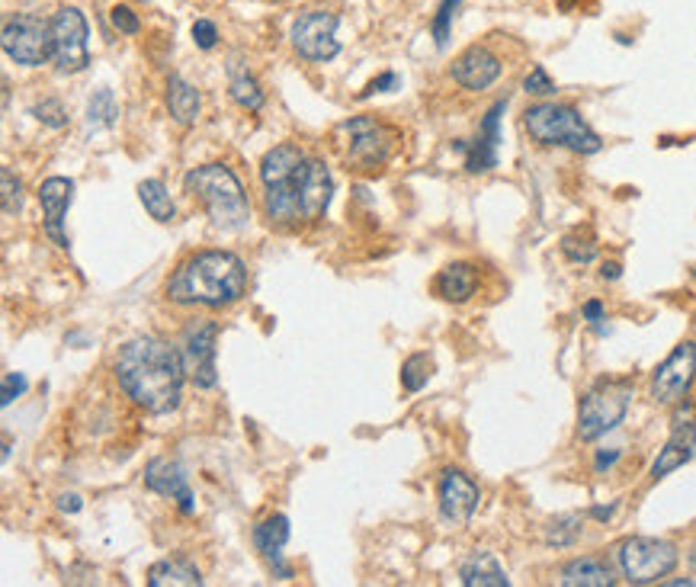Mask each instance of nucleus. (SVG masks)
<instances>
[{"label": "nucleus", "instance_id": "obj_40", "mask_svg": "<svg viewBox=\"0 0 696 587\" xmlns=\"http://www.w3.org/2000/svg\"><path fill=\"white\" fill-rule=\"evenodd\" d=\"M398 87H401V77H398L395 71H385V74H379L376 81L363 90V97H373V94H392V90H398Z\"/></svg>", "mask_w": 696, "mask_h": 587}, {"label": "nucleus", "instance_id": "obj_42", "mask_svg": "<svg viewBox=\"0 0 696 587\" xmlns=\"http://www.w3.org/2000/svg\"><path fill=\"white\" fill-rule=\"evenodd\" d=\"M58 507H61V511H65V514H77V511H81V507H84V501H81V494H61V498H58Z\"/></svg>", "mask_w": 696, "mask_h": 587}, {"label": "nucleus", "instance_id": "obj_10", "mask_svg": "<svg viewBox=\"0 0 696 587\" xmlns=\"http://www.w3.org/2000/svg\"><path fill=\"white\" fill-rule=\"evenodd\" d=\"M696 385V341H680L652 373V401L661 408L680 405Z\"/></svg>", "mask_w": 696, "mask_h": 587}, {"label": "nucleus", "instance_id": "obj_47", "mask_svg": "<svg viewBox=\"0 0 696 587\" xmlns=\"http://www.w3.org/2000/svg\"><path fill=\"white\" fill-rule=\"evenodd\" d=\"M559 7L568 13V10H575V0H559Z\"/></svg>", "mask_w": 696, "mask_h": 587}, {"label": "nucleus", "instance_id": "obj_25", "mask_svg": "<svg viewBox=\"0 0 696 587\" xmlns=\"http://www.w3.org/2000/svg\"><path fill=\"white\" fill-rule=\"evenodd\" d=\"M148 584L151 587H199L203 584V571H199L190 559H161L158 565L148 568Z\"/></svg>", "mask_w": 696, "mask_h": 587}, {"label": "nucleus", "instance_id": "obj_35", "mask_svg": "<svg viewBox=\"0 0 696 587\" xmlns=\"http://www.w3.org/2000/svg\"><path fill=\"white\" fill-rule=\"evenodd\" d=\"M0 180H4V215H17L23 206V183L17 180V174L4 167L0 171Z\"/></svg>", "mask_w": 696, "mask_h": 587}, {"label": "nucleus", "instance_id": "obj_44", "mask_svg": "<svg viewBox=\"0 0 696 587\" xmlns=\"http://www.w3.org/2000/svg\"><path fill=\"white\" fill-rule=\"evenodd\" d=\"M587 514H591L594 520H600V523H607V520L616 514V504H607V507H591V511H587Z\"/></svg>", "mask_w": 696, "mask_h": 587}, {"label": "nucleus", "instance_id": "obj_8", "mask_svg": "<svg viewBox=\"0 0 696 587\" xmlns=\"http://www.w3.org/2000/svg\"><path fill=\"white\" fill-rule=\"evenodd\" d=\"M680 562V552L671 539H658V536H626L620 546H616V568L620 575L636 584H661L671 575Z\"/></svg>", "mask_w": 696, "mask_h": 587}, {"label": "nucleus", "instance_id": "obj_48", "mask_svg": "<svg viewBox=\"0 0 696 587\" xmlns=\"http://www.w3.org/2000/svg\"><path fill=\"white\" fill-rule=\"evenodd\" d=\"M693 328H696V315H693Z\"/></svg>", "mask_w": 696, "mask_h": 587}, {"label": "nucleus", "instance_id": "obj_28", "mask_svg": "<svg viewBox=\"0 0 696 587\" xmlns=\"http://www.w3.org/2000/svg\"><path fill=\"white\" fill-rule=\"evenodd\" d=\"M119 119V103L110 87H100L87 103V129H113Z\"/></svg>", "mask_w": 696, "mask_h": 587}, {"label": "nucleus", "instance_id": "obj_13", "mask_svg": "<svg viewBox=\"0 0 696 587\" xmlns=\"http://www.w3.org/2000/svg\"><path fill=\"white\" fill-rule=\"evenodd\" d=\"M55 36V65L61 74H77L90 65L87 49V20L77 7H61L52 17Z\"/></svg>", "mask_w": 696, "mask_h": 587}, {"label": "nucleus", "instance_id": "obj_34", "mask_svg": "<svg viewBox=\"0 0 696 587\" xmlns=\"http://www.w3.org/2000/svg\"><path fill=\"white\" fill-rule=\"evenodd\" d=\"M555 90L559 87H555V81L543 65H536L527 77H523V94H530V97H552Z\"/></svg>", "mask_w": 696, "mask_h": 587}, {"label": "nucleus", "instance_id": "obj_38", "mask_svg": "<svg viewBox=\"0 0 696 587\" xmlns=\"http://www.w3.org/2000/svg\"><path fill=\"white\" fill-rule=\"evenodd\" d=\"M581 315H584V321L591 324L597 334H610V328L603 324V321H607V308H603L600 299H587L584 308H581Z\"/></svg>", "mask_w": 696, "mask_h": 587}, {"label": "nucleus", "instance_id": "obj_24", "mask_svg": "<svg viewBox=\"0 0 696 587\" xmlns=\"http://www.w3.org/2000/svg\"><path fill=\"white\" fill-rule=\"evenodd\" d=\"M459 581L466 587H507L510 578L491 552H475L459 565Z\"/></svg>", "mask_w": 696, "mask_h": 587}, {"label": "nucleus", "instance_id": "obj_20", "mask_svg": "<svg viewBox=\"0 0 696 587\" xmlns=\"http://www.w3.org/2000/svg\"><path fill=\"white\" fill-rule=\"evenodd\" d=\"M289 533H292V530H289V517H283V514L264 517V520H260L257 527H254V533H251L254 549L273 565V575L280 578V581L292 578L289 565H283V549H286V543H289Z\"/></svg>", "mask_w": 696, "mask_h": 587}, {"label": "nucleus", "instance_id": "obj_19", "mask_svg": "<svg viewBox=\"0 0 696 587\" xmlns=\"http://www.w3.org/2000/svg\"><path fill=\"white\" fill-rule=\"evenodd\" d=\"M74 199V180L68 177H49L39 187V206L45 215V235L52 238V244H58L61 251H68L71 238L65 235V215L71 209Z\"/></svg>", "mask_w": 696, "mask_h": 587}, {"label": "nucleus", "instance_id": "obj_9", "mask_svg": "<svg viewBox=\"0 0 696 587\" xmlns=\"http://www.w3.org/2000/svg\"><path fill=\"white\" fill-rule=\"evenodd\" d=\"M0 42H4L7 58L23 68H42L45 61L55 58L52 20H42L36 13H10Z\"/></svg>", "mask_w": 696, "mask_h": 587}, {"label": "nucleus", "instance_id": "obj_37", "mask_svg": "<svg viewBox=\"0 0 696 587\" xmlns=\"http://www.w3.org/2000/svg\"><path fill=\"white\" fill-rule=\"evenodd\" d=\"M26 389H29V382H26L23 373H4V385H0V405L10 408L20 395H26Z\"/></svg>", "mask_w": 696, "mask_h": 587}, {"label": "nucleus", "instance_id": "obj_16", "mask_svg": "<svg viewBox=\"0 0 696 587\" xmlns=\"http://www.w3.org/2000/svg\"><path fill=\"white\" fill-rule=\"evenodd\" d=\"M507 113V100H498L485 113L478 135L472 142H453L459 154H466V171L469 174H488L501 161V116Z\"/></svg>", "mask_w": 696, "mask_h": 587}, {"label": "nucleus", "instance_id": "obj_2", "mask_svg": "<svg viewBox=\"0 0 696 587\" xmlns=\"http://www.w3.org/2000/svg\"><path fill=\"white\" fill-rule=\"evenodd\" d=\"M113 376L119 389L148 414L177 411L183 401V385L190 379L183 353L161 337H135L122 344Z\"/></svg>", "mask_w": 696, "mask_h": 587}, {"label": "nucleus", "instance_id": "obj_33", "mask_svg": "<svg viewBox=\"0 0 696 587\" xmlns=\"http://www.w3.org/2000/svg\"><path fill=\"white\" fill-rule=\"evenodd\" d=\"M33 116L42 122V126H49V129H65L68 126V110H65V103L55 100V97H45L42 103L33 106Z\"/></svg>", "mask_w": 696, "mask_h": 587}, {"label": "nucleus", "instance_id": "obj_32", "mask_svg": "<svg viewBox=\"0 0 696 587\" xmlns=\"http://www.w3.org/2000/svg\"><path fill=\"white\" fill-rule=\"evenodd\" d=\"M462 0H440V7H437V17H433V39H437L440 49H446V42H450L453 36V17H456V10H459Z\"/></svg>", "mask_w": 696, "mask_h": 587}, {"label": "nucleus", "instance_id": "obj_22", "mask_svg": "<svg viewBox=\"0 0 696 587\" xmlns=\"http://www.w3.org/2000/svg\"><path fill=\"white\" fill-rule=\"evenodd\" d=\"M559 584H565V587H613L616 575H613L610 562L600 559V555H578V559L562 565Z\"/></svg>", "mask_w": 696, "mask_h": 587}, {"label": "nucleus", "instance_id": "obj_3", "mask_svg": "<svg viewBox=\"0 0 696 587\" xmlns=\"http://www.w3.org/2000/svg\"><path fill=\"white\" fill-rule=\"evenodd\" d=\"M247 292V267L231 251H196L167 276L164 296L174 305L225 308Z\"/></svg>", "mask_w": 696, "mask_h": 587}, {"label": "nucleus", "instance_id": "obj_23", "mask_svg": "<svg viewBox=\"0 0 696 587\" xmlns=\"http://www.w3.org/2000/svg\"><path fill=\"white\" fill-rule=\"evenodd\" d=\"M167 110H170V119H174L177 126H193V122L199 119V110H203V97H199V90L183 81L180 74H170V81H167Z\"/></svg>", "mask_w": 696, "mask_h": 587}, {"label": "nucleus", "instance_id": "obj_30", "mask_svg": "<svg viewBox=\"0 0 696 587\" xmlns=\"http://www.w3.org/2000/svg\"><path fill=\"white\" fill-rule=\"evenodd\" d=\"M433 376V360L427 357V353H411V357L401 363V385H405V392H421L424 385L430 382Z\"/></svg>", "mask_w": 696, "mask_h": 587}, {"label": "nucleus", "instance_id": "obj_15", "mask_svg": "<svg viewBox=\"0 0 696 587\" xmlns=\"http://www.w3.org/2000/svg\"><path fill=\"white\" fill-rule=\"evenodd\" d=\"M437 501H440V517L450 527H469V520L478 511L482 491L462 469H443L437 482Z\"/></svg>", "mask_w": 696, "mask_h": 587}, {"label": "nucleus", "instance_id": "obj_12", "mask_svg": "<svg viewBox=\"0 0 696 587\" xmlns=\"http://www.w3.org/2000/svg\"><path fill=\"white\" fill-rule=\"evenodd\" d=\"M337 26L340 20L328 10H305L296 17L289 29V42L296 49L299 58L312 61V65H321V61H331L340 52L337 42Z\"/></svg>", "mask_w": 696, "mask_h": 587}, {"label": "nucleus", "instance_id": "obj_17", "mask_svg": "<svg viewBox=\"0 0 696 587\" xmlns=\"http://www.w3.org/2000/svg\"><path fill=\"white\" fill-rule=\"evenodd\" d=\"M450 74H453V81H456L462 90L482 94V90H488V87H494V84L501 81L504 61H501L498 52L491 49V45L475 42V45H469V49L453 61Z\"/></svg>", "mask_w": 696, "mask_h": 587}, {"label": "nucleus", "instance_id": "obj_7", "mask_svg": "<svg viewBox=\"0 0 696 587\" xmlns=\"http://www.w3.org/2000/svg\"><path fill=\"white\" fill-rule=\"evenodd\" d=\"M636 398V379L629 376H603L581 395L578 405V440L594 443L613 434L626 421Z\"/></svg>", "mask_w": 696, "mask_h": 587}, {"label": "nucleus", "instance_id": "obj_26", "mask_svg": "<svg viewBox=\"0 0 696 587\" xmlns=\"http://www.w3.org/2000/svg\"><path fill=\"white\" fill-rule=\"evenodd\" d=\"M228 90H231V100L247 113H257L267 100L264 87L257 84V77L247 71V65H241V61H231L228 65Z\"/></svg>", "mask_w": 696, "mask_h": 587}, {"label": "nucleus", "instance_id": "obj_31", "mask_svg": "<svg viewBox=\"0 0 696 587\" xmlns=\"http://www.w3.org/2000/svg\"><path fill=\"white\" fill-rule=\"evenodd\" d=\"M562 254H565V260H571V264L587 267V264H594V260H597V244H594V238H587V235H581V231H575V235L562 238Z\"/></svg>", "mask_w": 696, "mask_h": 587}, {"label": "nucleus", "instance_id": "obj_39", "mask_svg": "<svg viewBox=\"0 0 696 587\" xmlns=\"http://www.w3.org/2000/svg\"><path fill=\"white\" fill-rule=\"evenodd\" d=\"M193 42L203 52H209V49H215V42H219V29H215L212 20H196L193 23Z\"/></svg>", "mask_w": 696, "mask_h": 587}, {"label": "nucleus", "instance_id": "obj_46", "mask_svg": "<svg viewBox=\"0 0 696 587\" xmlns=\"http://www.w3.org/2000/svg\"><path fill=\"white\" fill-rule=\"evenodd\" d=\"M690 568H693V575H696V539H693V546H690Z\"/></svg>", "mask_w": 696, "mask_h": 587}, {"label": "nucleus", "instance_id": "obj_6", "mask_svg": "<svg viewBox=\"0 0 696 587\" xmlns=\"http://www.w3.org/2000/svg\"><path fill=\"white\" fill-rule=\"evenodd\" d=\"M398 142H401L398 129H392L389 122H382L376 116H353L334 129V145L340 151V158H344L347 167L363 174L382 171L392 161Z\"/></svg>", "mask_w": 696, "mask_h": 587}, {"label": "nucleus", "instance_id": "obj_45", "mask_svg": "<svg viewBox=\"0 0 696 587\" xmlns=\"http://www.w3.org/2000/svg\"><path fill=\"white\" fill-rule=\"evenodd\" d=\"M664 584H671V587L687 584V587H690V584H696V581H693V578H664Z\"/></svg>", "mask_w": 696, "mask_h": 587}, {"label": "nucleus", "instance_id": "obj_21", "mask_svg": "<svg viewBox=\"0 0 696 587\" xmlns=\"http://www.w3.org/2000/svg\"><path fill=\"white\" fill-rule=\"evenodd\" d=\"M478 283H482V273H478V267L469 264V260H456V264H446L437 273V280H433V292H437L443 302L462 305L478 292Z\"/></svg>", "mask_w": 696, "mask_h": 587}, {"label": "nucleus", "instance_id": "obj_43", "mask_svg": "<svg viewBox=\"0 0 696 587\" xmlns=\"http://www.w3.org/2000/svg\"><path fill=\"white\" fill-rule=\"evenodd\" d=\"M600 276H603L607 283L620 280V276H623V264H620V260H607V264L600 267Z\"/></svg>", "mask_w": 696, "mask_h": 587}, {"label": "nucleus", "instance_id": "obj_36", "mask_svg": "<svg viewBox=\"0 0 696 587\" xmlns=\"http://www.w3.org/2000/svg\"><path fill=\"white\" fill-rule=\"evenodd\" d=\"M110 20L116 26V33H122V36H138V33H142V20H138V13L132 7H126V4H116L110 10Z\"/></svg>", "mask_w": 696, "mask_h": 587}, {"label": "nucleus", "instance_id": "obj_14", "mask_svg": "<svg viewBox=\"0 0 696 587\" xmlns=\"http://www.w3.org/2000/svg\"><path fill=\"white\" fill-rule=\"evenodd\" d=\"M674 408H677V414H674L671 437L661 446L658 459L652 462V482H661V478H668L671 472L684 469L696 456V408L687 405V398Z\"/></svg>", "mask_w": 696, "mask_h": 587}, {"label": "nucleus", "instance_id": "obj_18", "mask_svg": "<svg viewBox=\"0 0 696 587\" xmlns=\"http://www.w3.org/2000/svg\"><path fill=\"white\" fill-rule=\"evenodd\" d=\"M145 488L154 491V494H161V498H170V501H177L180 507V514H193L196 511V498H193V491H190V478L187 472H183L180 462L174 459H151L148 466H145Z\"/></svg>", "mask_w": 696, "mask_h": 587}, {"label": "nucleus", "instance_id": "obj_29", "mask_svg": "<svg viewBox=\"0 0 696 587\" xmlns=\"http://www.w3.org/2000/svg\"><path fill=\"white\" fill-rule=\"evenodd\" d=\"M581 514H562L555 517L549 527H546V546L549 549H571L581 539Z\"/></svg>", "mask_w": 696, "mask_h": 587}, {"label": "nucleus", "instance_id": "obj_1", "mask_svg": "<svg viewBox=\"0 0 696 587\" xmlns=\"http://www.w3.org/2000/svg\"><path fill=\"white\" fill-rule=\"evenodd\" d=\"M264 209L273 225L296 228L318 222L331 206L334 180L328 164L308 158L299 145H276L260 161Z\"/></svg>", "mask_w": 696, "mask_h": 587}, {"label": "nucleus", "instance_id": "obj_4", "mask_svg": "<svg viewBox=\"0 0 696 587\" xmlns=\"http://www.w3.org/2000/svg\"><path fill=\"white\" fill-rule=\"evenodd\" d=\"M183 190H187L199 206L206 209L212 228L241 231L251 222V203L241 187L235 171L225 164H203L183 174Z\"/></svg>", "mask_w": 696, "mask_h": 587}, {"label": "nucleus", "instance_id": "obj_11", "mask_svg": "<svg viewBox=\"0 0 696 587\" xmlns=\"http://www.w3.org/2000/svg\"><path fill=\"white\" fill-rule=\"evenodd\" d=\"M219 324L212 318H196L183 328L180 353L187 363V376L193 379L196 389H215L219 382V369H215V353H219Z\"/></svg>", "mask_w": 696, "mask_h": 587}, {"label": "nucleus", "instance_id": "obj_41", "mask_svg": "<svg viewBox=\"0 0 696 587\" xmlns=\"http://www.w3.org/2000/svg\"><path fill=\"white\" fill-rule=\"evenodd\" d=\"M620 456H623V450L620 446H603V450H597L594 453V472H610L616 462H620Z\"/></svg>", "mask_w": 696, "mask_h": 587}, {"label": "nucleus", "instance_id": "obj_27", "mask_svg": "<svg viewBox=\"0 0 696 587\" xmlns=\"http://www.w3.org/2000/svg\"><path fill=\"white\" fill-rule=\"evenodd\" d=\"M138 199H142L145 212L151 215L154 222L167 225V222L177 219V206H174L170 190L164 187L161 180H142V183H138Z\"/></svg>", "mask_w": 696, "mask_h": 587}, {"label": "nucleus", "instance_id": "obj_5", "mask_svg": "<svg viewBox=\"0 0 696 587\" xmlns=\"http://www.w3.org/2000/svg\"><path fill=\"white\" fill-rule=\"evenodd\" d=\"M523 129L530 132L536 145L546 148H568L575 154H597L603 138L587 126L584 116L571 103H533L523 113Z\"/></svg>", "mask_w": 696, "mask_h": 587}]
</instances>
